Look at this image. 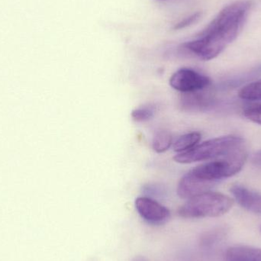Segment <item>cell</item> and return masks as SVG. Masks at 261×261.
<instances>
[{
    "mask_svg": "<svg viewBox=\"0 0 261 261\" xmlns=\"http://www.w3.org/2000/svg\"><path fill=\"white\" fill-rule=\"evenodd\" d=\"M244 140L240 137H220L208 140L184 153H178L174 161L179 164H191L225 156L243 147Z\"/></svg>",
    "mask_w": 261,
    "mask_h": 261,
    "instance_id": "cell-4",
    "label": "cell"
},
{
    "mask_svg": "<svg viewBox=\"0 0 261 261\" xmlns=\"http://www.w3.org/2000/svg\"><path fill=\"white\" fill-rule=\"evenodd\" d=\"M247 159L243 147L223 156L222 159L205 163L189 171L196 179L214 187L218 181L230 177L239 173Z\"/></svg>",
    "mask_w": 261,
    "mask_h": 261,
    "instance_id": "cell-3",
    "label": "cell"
},
{
    "mask_svg": "<svg viewBox=\"0 0 261 261\" xmlns=\"http://www.w3.org/2000/svg\"><path fill=\"white\" fill-rule=\"evenodd\" d=\"M251 6L248 0L227 6L196 39L182 44V50L203 61L214 59L238 38Z\"/></svg>",
    "mask_w": 261,
    "mask_h": 261,
    "instance_id": "cell-1",
    "label": "cell"
},
{
    "mask_svg": "<svg viewBox=\"0 0 261 261\" xmlns=\"http://www.w3.org/2000/svg\"><path fill=\"white\" fill-rule=\"evenodd\" d=\"M201 15H202L201 12H196V13L190 15V17H188V18H186L184 21H182L180 23L177 24V25L175 27V29H184V28L190 25V24H193V23L196 22V21L200 18Z\"/></svg>",
    "mask_w": 261,
    "mask_h": 261,
    "instance_id": "cell-15",
    "label": "cell"
},
{
    "mask_svg": "<svg viewBox=\"0 0 261 261\" xmlns=\"http://www.w3.org/2000/svg\"><path fill=\"white\" fill-rule=\"evenodd\" d=\"M239 97L245 100H261V80L251 83L239 91Z\"/></svg>",
    "mask_w": 261,
    "mask_h": 261,
    "instance_id": "cell-12",
    "label": "cell"
},
{
    "mask_svg": "<svg viewBox=\"0 0 261 261\" xmlns=\"http://www.w3.org/2000/svg\"><path fill=\"white\" fill-rule=\"evenodd\" d=\"M173 144V137L169 130H160L156 132L152 141V147L156 153H164Z\"/></svg>",
    "mask_w": 261,
    "mask_h": 261,
    "instance_id": "cell-11",
    "label": "cell"
},
{
    "mask_svg": "<svg viewBox=\"0 0 261 261\" xmlns=\"http://www.w3.org/2000/svg\"><path fill=\"white\" fill-rule=\"evenodd\" d=\"M234 205V199L226 195L208 191L190 198L179 208L178 214L184 219L220 217Z\"/></svg>",
    "mask_w": 261,
    "mask_h": 261,
    "instance_id": "cell-2",
    "label": "cell"
},
{
    "mask_svg": "<svg viewBox=\"0 0 261 261\" xmlns=\"http://www.w3.org/2000/svg\"><path fill=\"white\" fill-rule=\"evenodd\" d=\"M155 112L156 110L153 106H145L134 110L132 113V117L136 122H146L153 117Z\"/></svg>",
    "mask_w": 261,
    "mask_h": 261,
    "instance_id": "cell-13",
    "label": "cell"
},
{
    "mask_svg": "<svg viewBox=\"0 0 261 261\" xmlns=\"http://www.w3.org/2000/svg\"><path fill=\"white\" fill-rule=\"evenodd\" d=\"M243 115L248 120L261 125V103L252 104L245 107Z\"/></svg>",
    "mask_w": 261,
    "mask_h": 261,
    "instance_id": "cell-14",
    "label": "cell"
},
{
    "mask_svg": "<svg viewBox=\"0 0 261 261\" xmlns=\"http://www.w3.org/2000/svg\"><path fill=\"white\" fill-rule=\"evenodd\" d=\"M132 261H148V260L144 256H136L132 259Z\"/></svg>",
    "mask_w": 261,
    "mask_h": 261,
    "instance_id": "cell-17",
    "label": "cell"
},
{
    "mask_svg": "<svg viewBox=\"0 0 261 261\" xmlns=\"http://www.w3.org/2000/svg\"><path fill=\"white\" fill-rule=\"evenodd\" d=\"M135 208L143 220L149 225L160 226L168 222L170 212L167 207L147 196L137 198Z\"/></svg>",
    "mask_w": 261,
    "mask_h": 261,
    "instance_id": "cell-6",
    "label": "cell"
},
{
    "mask_svg": "<svg viewBox=\"0 0 261 261\" xmlns=\"http://www.w3.org/2000/svg\"><path fill=\"white\" fill-rule=\"evenodd\" d=\"M201 139V135L199 132H190L179 137L174 143H173V150L178 153H184L191 150L193 147L197 145Z\"/></svg>",
    "mask_w": 261,
    "mask_h": 261,
    "instance_id": "cell-10",
    "label": "cell"
},
{
    "mask_svg": "<svg viewBox=\"0 0 261 261\" xmlns=\"http://www.w3.org/2000/svg\"><path fill=\"white\" fill-rule=\"evenodd\" d=\"M225 261H261V249L248 245L230 247L225 253Z\"/></svg>",
    "mask_w": 261,
    "mask_h": 261,
    "instance_id": "cell-9",
    "label": "cell"
},
{
    "mask_svg": "<svg viewBox=\"0 0 261 261\" xmlns=\"http://www.w3.org/2000/svg\"><path fill=\"white\" fill-rule=\"evenodd\" d=\"M260 231H261V226H260Z\"/></svg>",
    "mask_w": 261,
    "mask_h": 261,
    "instance_id": "cell-18",
    "label": "cell"
},
{
    "mask_svg": "<svg viewBox=\"0 0 261 261\" xmlns=\"http://www.w3.org/2000/svg\"><path fill=\"white\" fill-rule=\"evenodd\" d=\"M216 103V95L210 87L192 93H184L179 100L181 110L186 112H205Z\"/></svg>",
    "mask_w": 261,
    "mask_h": 261,
    "instance_id": "cell-7",
    "label": "cell"
},
{
    "mask_svg": "<svg viewBox=\"0 0 261 261\" xmlns=\"http://www.w3.org/2000/svg\"><path fill=\"white\" fill-rule=\"evenodd\" d=\"M231 192L238 203L248 211L261 215V194L240 185L231 187Z\"/></svg>",
    "mask_w": 261,
    "mask_h": 261,
    "instance_id": "cell-8",
    "label": "cell"
},
{
    "mask_svg": "<svg viewBox=\"0 0 261 261\" xmlns=\"http://www.w3.org/2000/svg\"><path fill=\"white\" fill-rule=\"evenodd\" d=\"M252 163L257 167H261V150L253 155Z\"/></svg>",
    "mask_w": 261,
    "mask_h": 261,
    "instance_id": "cell-16",
    "label": "cell"
},
{
    "mask_svg": "<svg viewBox=\"0 0 261 261\" xmlns=\"http://www.w3.org/2000/svg\"><path fill=\"white\" fill-rule=\"evenodd\" d=\"M170 84L174 90L187 93L210 87L211 81L208 76L193 69L181 68L172 75Z\"/></svg>",
    "mask_w": 261,
    "mask_h": 261,
    "instance_id": "cell-5",
    "label": "cell"
}]
</instances>
